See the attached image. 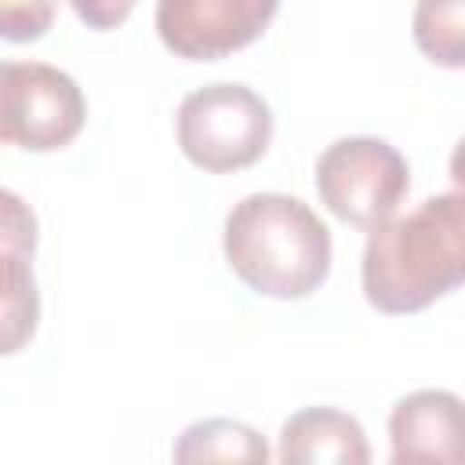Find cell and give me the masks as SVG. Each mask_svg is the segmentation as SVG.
Segmentation results:
<instances>
[{"label":"cell","instance_id":"7a4b0ae2","mask_svg":"<svg viewBox=\"0 0 465 465\" xmlns=\"http://www.w3.org/2000/svg\"><path fill=\"white\" fill-rule=\"evenodd\" d=\"M229 269L265 298H305L331 272V229L287 193L243 196L222 232Z\"/></svg>","mask_w":465,"mask_h":465},{"label":"cell","instance_id":"277c9868","mask_svg":"<svg viewBox=\"0 0 465 465\" xmlns=\"http://www.w3.org/2000/svg\"><path fill=\"white\" fill-rule=\"evenodd\" d=\"M411 189V167L396 145L371 134L331 142L316 160V193L323 207L356 229L392 218Z\"/></svg>","mask_w":465,"mask_h":465},{"label":"cell","instance_id":"8992f818","mask_svg":"<svg viewBox=\"0 0 465 465\" xmlns=\"http://www.w3.org/2000/svg\"><path fill=\"white\" fill-rule=\"evenodd\" d=\"M280 0H160L156 33L189 62H218L254 44L276 18Z\"/></svg>","mask_w":465,"mask_h":465},{"label":"cell","instance_id":"9a60e30c","mask_svg":"<svg viewBox=\"0 0 465 465\" xmlns=\"http://www.w3.org/2000/svg\"><path fill=\"white\" fill-rule=\"evenodd\" d=\"M4 65L7 62H0V145L7 142V131H4Z\"/></svg>","mask_w":465,"mask_h":465},{"label":"cell","instance_id":"5b68a950","mask_svg":"<svg viewBox=\"0 0 465 465\" xmlns=\"http://www.w3.org/2000/svg\"><path fill=\"white\" fill-rule=\"evenodd\" d=\"M87 120L80 84L47 62L4 65V131L7 142L29 153L69 145Z\"/></svg>","mask_w":465,"mask_h":465},{"label":"cell","instance_id":"ba28073f","mask_svg":"<svg viewBox=\"0 0 465 465\" xmlns=\"http://www.w3.org/2000/svg\"><path fill=\"white\" fill-rule=\"evenodd\" d=\"M280 461L287 465H367L363 425L338 407H305L280 429Z\"/></svg>","mask_w":465,"mask_h":465},{"label":"cell","instance_id":"3957f363","mask_svg":"<svg viewBox=\"0 0 465 465\" xmlns=\"http://www.w3.org/2000/svg\"><path fill=\"white\" fill-rule=\"evenodd\" d=\"M272 142V113L247 84H207L178 105V145L189 163L229 174L258 163Z\"/></svg>","mask_w":465,"mask_h":465},{"label":"cell","instance_id":"52a82bcc","mask_svg":"<svg viewBox=\"0 0 465 465\" xmlns=\"http://www.w3.org/2000/svg\"><path fill=\"white\" fill-rule=\"evenodd\" d=\"M389 443L392 461H461L465 458V429H461V400L447 389H418L396 400L389 414Z\"/></svg>","mask_w":465,"mask_h":465},{"label":"cell","instance_id":"9c48e42d","mask_svg":"<svg viewBox=\"0 0 465 465\" xmlns=\"http://www.w3.org/2000/svg\"><path fill=\"white\" fill-rule=\"evenodd\" d=\"M40 323V291L33 258L0 254V356H15L29 345Z\"/></svg>","mask_w":465,"mask_h":465},{"label":"cell","instance_id":"6da1fadb","mask_svg":"<svg viewBox=\"0 0 465 465\" xmlns=\"http://www.w3.org/2000/svg\"><path fill=\"white\" fill-rule=\"evenodd\" d=\"M465 276V196L440 193L411 214L367 229L360 262L363 294L378 312H421Z\"/></svg>","mask_w":465,"mask_h":465},{"label":"cell","instance_id":"5bb4252c","mask_svg":"<svg viewBox=\"0 0 465 465\" xmlns=\"http://www.w3.org/2000/svg\"><path fill=\"white\" fill-rule=\"evenodd\" d=\"M69 4L87 29H116L134 7V0H69Z\"/></svg>","mask_w":465,"mask_h":465},{"label":"cell","instance_id":"4fadbf2b","mask_svg":"<svg viewBox=\"0 0 465 465\" xmlns=\"http://www.w3.org/2000/svg\"><path fill=\"white\" fill-rule=\"evenodd\" d=\"M54 22V0H0V40H40Z\"/></svg>","mask_w":465,"mask_h":465},{"label":"cell","instance_id":"7c38bea8","mask_svg":"<svg viewBox=\"0 0 465 465\" xmlns=\"http://www.w3.org/2000/svg\"><path fill=\"white\" fill-rule=\"evenodd\" d=\"M0 254H36V214L11 189H0Z\"/></svg>","mask_w":465,"mask_h":465},{"label":"cell","instance_id":"30bf717a","mask_svg":"<svg viewBox=\"0 0 465 465\" xmlns=\"http://www.w3.org/2000/svg\"><path fill=\"white\" fill-rule=\"evenodd\" d=\"M265 458L269 447L262 432L232 418L193 421L174 443V461H265Z\"/></svg>","mask_w":465,"mask_h":465},{"label":"cell","instance_id":"8fae6325","mask_svg":"<svg viewBox=\"0 0 465 465\" xmlns=\"http://www.w3.org/2000/svg\"><path fill=\"white\" fill-rule=\"evenodd\" d=\"M414 44L418 51L443 65H465V0H418L414 7Z\"/></svg>","mask_w":465,"mask_h":465}]
</instances>
